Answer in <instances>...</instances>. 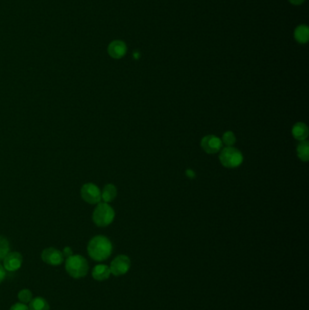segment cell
<instances>
[{
  "label": "cell",
  "mask_w": 309,
  "mask_h": 310,
  "mask_svg": "<svg viewBox=\"0 0 309 310\" xmlns=\"http://www.w3.org/2000/svg\"><path fill=\"white\" fill-rule=\"evenodd\" d=\"M117 188L114 184L109 183L103 187V191L101 192V198L105 203L112 202L116 198Z\"/></svg>",
  "instance_id": "obj_13"
},
{
  "label": "cell",
  "mask_w": 309,
  "mask_h": 310,
  "mask_svg": "<svg viewBox=\"0 0 309 310\" xmlns=\"http://www.w3.org/2000/svg\"><path fill=\"white\" fill-rule=\"evenodd\" d=\"M29 303V310H50L49 302L41 296L32 298Z\"/></svg>",
  "instance_id": "obj_15"
},
{
  "label": "cell",
  "mask_w": 309,
  "mask_h": 310,
  "mask_svg": "<svg viewBox=\"0 0 309 310\" xmlns=\"http://www.w3.org/2000/svg\"><path fill=\"white\" fill-rule=\"evenodd\" d=\"M114 210L105 202L97 204L93 213V221L98 227H107L114 220Z\"/></svg>",
  "instance_id": "obj_3"
},
{
  "label": "cell",
  "mask_w": 309,
  "mask_h": 310,
  "mask_svg": "<svg viewBox=\"0 0 309 310\" xmlns=\"http://www.w3.org/2000/svg\"><path fill=\"white\" fill-rule=\"evenodd\" d=\"M42 260L51 266L61 265L64 261V255L59 249L55 248H48L42 252Z\"/></svg>",
  "instance_id": "obj_8"
},
{
  "label": "cell",
  "mask_w": 309,
  "mask_h": 310,
  "mask_svg": "<svg viewBox=\"0 0 309 310\" xmlns=\"http://www.w3.org/2000/svg\"><path fill=\"white\" fill-rule=\"evenodd\" d=\"M18 299L21 303H29L32 300V292L28 290H22L18 293Z\"/></svg>",
  "instance_id": "obj_19"
},
{
  "label": "cell",
  "mask_w": 309,
  "mask_h": 310,
  "mask_svg": "<svg viewBox=\"0 0 309 310\" xmlns=\"http://www.w3.org/2000/svg\"><path fill=\"white\" fill-rule=\"evenodd\" d=\"M6 277V269L3 267V265L0 264V284Z\"/></svg>",
  "instance_id": "obj_21"
},
{
  "label": "cell",
  "mask_w": 309,
  "mask_h": 310,
  "mask_svg": "<svg viewBox=\"0 0 309 310\" xmlns=\"http://www.w3.org/2000/svg\"><path fill=\"white\" fill-rule=\"evenodd\" d=\"M222 145L223 144L221 142V139L213 134L206 135L200 141V146L202 150L208 154H215L220 152V150L222 149Z\"/></svg>",
  "instance_id": "obj_7"
},
{
  "label": "cell",
  "mask_w": 309,
  "mask_h": 310,
  "mask_svg": "<svg viewBox=\"0 0 309 310\" xmlns=\"http://www.w3.org/2000/svg\"><path fill=\"white\" fill-rule=\"evenodd\" d=\"M63 255H64V257H66V258H68V257H70V256L73 255V251H72V249L69 248V247H66V248H65V249H64Z\"/></svg>",
  "instance_id": "obj_22"
},
{
  "label": "cell",
  "mask_w": 309,
  "mask_h": 310,
  "mask_svg": "<svg viewBox=\"0 0 309 310\" xmlns=\"http://www.w3.org/2000/svg\"><path fill=\"white\" fill-rule=\"evenodd\" d=\"M294 36H295V40L299 44L308 43L309 39V27L306 25H301V26L297 27L295 28Z\"/></svg>",
  "instance_id": "obj_14"
},
{
  "label": "cell",
  "mask_w": 309,
  "mask_h": 310,
  "mask_svg": "<svg viewBox=\"0 0 309 310\" xmlns=\"http://www.w3.org/2000/svg\"><path fill=\"white\" fill-rule=\"evenodd\" d=\"M297 156L304 163L309 162V144L307 140L301 141L296 147Z\"/></svg>",
  "instance_id": "obj_16"
},
{
  "label": "cell",
  "mask_w": 309,
  "mask_h": 310,
  "mask_svg": "<svg viewBox=\"0 0 309 310\" xmlns=\"http://www.w3.org/2000/svg\"><path fill=\"white\" fill-rule=\"evenodd\" d=\"M236 141H237L236 136H235L233 131H227L226 132H224V134L222 135V139H221L222 144H224L227 147L233 146L236 144Z\"/></svg>",
  "instance_id": "obj_18"
},
{
  "label": "cell",
  "mask_w": 309,
  "mask_h": 310,
  "mask_svg": "<svg viewBox=\"0 0 309 310\" xmlns=\"http://www.w3.org/2000/svg\"><path fill=\"white\" fill-rule=\"evenodd\" d=\"M3 261V267L7 271L14 272L20 269L23 263V257L19 252H9Z\"/></svg>",
  "instance_id": "obj_9"
},
{
  "label": "cell",
  "mask_w": 309,
  "mask_h": 310,
  "mask_svg": "<svg viewBox=\"0 0 309 310\" xmlns=\"http://www.w3.org/2000/svg\"><path fill=\"white\" fill-rule=\"evenodd\" d=\"M110 275V267H108L107 265H103V264L96 266L92 272L93 277L97 281L106 280L107 278H109Z\"/></svg>",
  "instance_id": "obj_12"
},
{
  "label": "cell",
  "mask_w": 309,
  "mask_h": 310,
  "mask_svg": "<svg viewBox=\"0 0 309 310\" xmlns=\"http://www.w3.org/2000/svg\"><path fill=\"white\" fill-rule=\"evenodd\" d=\"M220 162L228 169H234L241 166L243 163V155L240 150L233 146L225 147L220 150Z\"/></svg>",
  "instance_id": "obj_4"
},
{
  "label": "cell",
  "mask_w": 309,
  "mask_h": 310,
  "mask_svg": "<svg viewBox=\"0 0 309 310\" xmlns=\"http://www.w3.org/2000/svg\"><path fill=\"white\" fill-rule=\"evenodd\" d=\"M309 127L305 123H296L292 128V135L295 140L301 142L305 141L309 137Z\"/></svg>",
  "instance_id": "obj_11"
},
{
  "label": "cell",
  "mask_w": 309,
  "mask_h": 310,
  "mask_svg": "<svg viewBox=\"0 0 309 310\" xmlns=\"http://www.w3.org/2000/svg\"><path fill=\"white\" fill-rule=\"evenodd\" d=\"M130 268V258L126 255L117 256L112 261L110 266L111 274L120 277L126 274Z\"/></svg>",
  "instance_id": "obj_6"
},
{
  "label": "cell",
  "mask_w": 309,
  "mask_h": 310,
  "mask_svg": "<svg viewBox=\"0 0 309 310\" xmlns=\"http://www.w3.org/2000/svg\"><path fill=\"white\" fill-rule=\"evenodd\" d=\"M10 252V244L7 238L0 236V261H3L5 257Z\"/></svg>",
  "instance_id": "obj_17"
},
{
  "label": "cell",
  "mask_w": 309,
  "mask_h": 310,
  "mask_svg": "<svg viewBox=\"0 0 309 310\" xmlns=\"http://www.w3.org/2000/svg\"><path fill=\"white\" fill-rule=\"evenodd\" d=\"M81 197L82 200L89 204H98L102 200L101 190L95 183H85L81 188Z\"/></svg>",
  "instance_id": "obj_5"
},
{
  "label": "cell",
  "mask_w": 309,
  "mask_h": 310,
  "mask_svg": "<svg viewBox=\"0 0 309 310\" xmlns=\"http://www.w3.org/2000/svg\"><path fill=\"white\" fill-rule=\"evenodd\" d=\"M289 1L293 5H301L305 2V0H289Z\"/></svg>",
  "instance_id": "obj_23"
},
{
  "label": "cell",
  "mask_w": 309,
  "mask_h": 310,
  "mask_svg": "<svg viewBox=\"0 0 309 310\" xmlns=\"http://www.w3.org/2000/svg\"><path fill=\"white\" fill-rule=\"evenodd\" d=\"M10 310H29V308L26 304L16 303L11 307Z\"/></svg>",
  "instance_id": "obj_20"
},
{
  "label": "cell",
  "mask_w": 309,
  "mask_h": 310,
  "mask_svg": "<svg viewBox=\"0 0 309 310\" xmlns=\"http://www.w3.org/2000/svg\"><path fill=\"white\" fill-rule=\"evenodd\" d=\"M107 51L112 58L120 59V58L124 57L126 54L127 47L124 41L114 40V41L111 42L109 44Z\"/></svg>",
  "instance_id": "obj_10"
},
{
  "label": "cell",
  "mask_w": 309,
  "mask_h": 310,
  "mask_svg": "<svg viewBox=\"0 0 309 310\" xmlns=\"http://www.w3.org/2000/svg\"><path fill=\"white\" fill-rule=\"evenodd\" d=\"M65 270L74 278H81L87 275L89 265L81 255L70 256L65 261Z\"/></svg>",
  "instance_id": "obj_2"
},
{
  "label": "cell",
  "mask_w": 309,
  "mask_h": 310,
  "mask_svg": "<svg viewBox=\"0 0 309 310\" xmlns=\"http://www.w3.org/2000/svg\"><path fill=\"white\" fill-rule=\"evenodd\" d=\"M87 251L90 258L96 261L107 260L113 251V244L108 238L103 235L94 237L88 243Z\"/></svg>",
  "instance_id": "obj_1"
}]
</instances>
